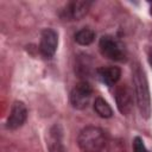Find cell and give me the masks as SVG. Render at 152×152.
I'll return each instance as SVG.
<instances>
[{
    "instance_id": "cell-12",
    "label": "cell",
    "mask_w": 152,
    "mask_h": 152,
    "mask_svg": "<svg viewBox=\"0 0 152 152\" xmlns=\"http://www.w3.org/2000/svg\"><path fill=\"white\" fill-rule=\"evenodd\" d=\"M95 39V32L90 28H82L75 34V40L80 45H89Z\"/></svg>"
},
{
    "instance_id": "cell-14",
    "label": "cell",
    "mask_w": 152,
    "mask_h": 152,
    "mask_svg": "<svg viewBox=\"0 0 152 152\" xmlns=\"http://www.w3.org/2000/svg\"><path fill=\"white\" fill-rule=\"evenodd\" d=\"M147 56H148V63H150V65L152 66V48H150V49H148Z\"/></svg>"
},
{
    "instance_id": "cell-8",
    "label": "cell",
    "mask_w": 152,
    "mask_h": 152,
    "mask_svg": "<svg viewBox=\"0 0 152 152\" xmlns=\"http://www.w3.org/2000/svg\"><path fill=\"white\" fill-rule=\"evenodd\" d=\"M90 5L91 4L89 1H84V0H78V1L70 2L66 6V8L64 10L65 18H68L70 20H80V19H82L88 13Z\"/></svg>"
},
{
    "instance_id": "cell-11",
    "label": "cell",
    "mask_w": 152,
    "mask_h": 152,
    "mask_svg": "<svg viewBox=\"0 0 152 152\" xmlns=\"http://www.w3.org/2000/svg\"><path fill=\"white\" fill-rule=\"evenodd\" d=\"M94 109L97 113L99 116L101 118H110L113 115V110L110 108V106L102 99V97H96L94 101Z\"/></svg>"
},
{
    "instance_id": "cell-6",
    "label": "cell",
    "mask_w": 152,
    "mask_h": 152,
    "mask_svg": "<svg viewBox=\"0 0 152 152\" xmlns=\"http://www.w3.org/2000/svg\"><path fill=\"white\" fill-rule=\"evenodd\" d=\"M115 101L118 109L122 115H128L133 108V95L132 90L126 86L121 84L115 90Z\"/></svg>"
},
{
    "instance_id": "cell-10",
    "label": "cell",
    "mask_w": 152,
    "mask_h": 152,
    "mask_svg": "<svg viewBox=\"0 0 152 152\" xmlns=\"http://www.w3.org/2000/svg\"><path fill=\"white\" fill-rule=\"evenodd\" d=\"M96 72L101 82L107 86L115 84L121 76V70L118 66H102V68H99Z\"/></svg>"
},
{
    "instance_id": "cell-1",
    "label": "cell",
    "mask_w": 152,
    "mask_h": 152,
    "mask_svg": "<svg viewBox=\"0 0 152 152\" xmlns=\"http://www.w3.org/2000/svg\"><path fill=\"white\" fill-rule=\"evenodd\" d=\"M132 81L133 88L135 93V100L138 109L142 118L148 119L151 115V96L147 78L145 75L144 69L140 66L139 63H135L132 69Z\"/></svg>"
},
{
    "instance_id": "cell-15",
    "label": "cell",
    "mask_w": 152,
    "mask_h": 152,
    "mask_svg": "<svg viewBox=\"0 0 152 152\" xmlns=\"http://www.w3.org/2000/svg\"><path fill=\"white\" fill-rule=\"evenodd\" d=\"M151 13H152V8H151Z\"/></svg>"
},
{
    "instance_id": "cell-13",
    "label": "cell",
    "mask_w": 152,
    "mask_h": 152,
    "mask_svg": "<svg viewBox=\"0 0 152 152\" xmlns=\"http://www.w3.org/2000/svg\"><path fill=\"white\" fill-rule=\"evenodd\" d=\"M133 150H134V152H147L141 138H139V137L134 138V140H133Z\"/></svg>"
},
{
    "instance_id": "cell-2",
    "label": "cell",
    "mask_w": 152,
    "mask_h": 152,
    "mask_svg": "<svg viewBox=\"0 0 152 152\" xmlns=\"http://www.w3.org/2000/svg\"><path fill=\"white\" fill-rule=\"evenodd\" d=\"M77 142L84 152H99L106 145V134L100 127L88 126L80 132Z\"/></svg>"
},
{
    "instance_id": "cell-7",
    "label": "cell",
    "mask_w": 152,
    "mask_h": 152,
    "mask_svg": "<svg viewBox=\"0 0 152 152\" xmlns=\"http://www.w3.org/2000/svg\"><path fill=\"white\" fill-rule=\"evenodd\" d=\"M27 118V109L26 106L21 101H15L12 104L10 116L7 119L6 126L10 129H17L24 125Z\"/></svg>"
},
{
    "instance_id": "cell-9",
    "label": "cell",
    "mask_w": 152,
    "mask_h": 152,
    "mask_svg": "<svg viewBox=\"0 0 152 152\" xmlns=\"http://www.w3.org/2000/svg\"><path fill=\"white\" fill-rule=\"evenodd\" d=\"M62 128L58 125H53L49 131L48 138V147L49 152H65L63 146V134Z\"/></svg>"
},
{
    "instance_id": "cell-4",
    "label": "cell",
    "mask_w": 152,
    "mask_h": 152,
    "mask_svg": "<svg viewBox=\"0 0 152 152\" xmlns=\"http://www.w3.org/2000/svg\"><path fill=\"white\" fill-rule=\"evenodd\" d=\"M91 97V87L87 82L77 83L70 94V102L76 109H84L89 104Z\"/></svg>"
},
{
    "instance_id": "cell-5",
    "label": "cell",
    "mask_w": 152,
    "mask_h": 152,
    "mask_svg": "<svg viewBox=\"0 0 152 152\" xmlns=\"http://www.w3.org/2000/svg\"><path fill=\"white\" fill-rule=\"evenodd\" d=\"M58 45V36L57 32L53 31L52 28H45L42 32L40 36V52L45 58H51Z\"/></svg>"
},
{
    "instance_id": "cell-3",
    "label": "cell",
    "mask_w": 152,
    "mask_h": 152,
    "mask_svg": "<svg viewBox=\"0 0 152 152\" xmlns=\"http://www.w3.org/2000/svg\"><path fill=\"white\" fill-rule=\"evenodd\" d=\"M99 48H100L102 56H104L108 59L121 62V61H125L126 58L124 46L110 36H103L100 39Z\"/></svg>"
}]
</instances>
